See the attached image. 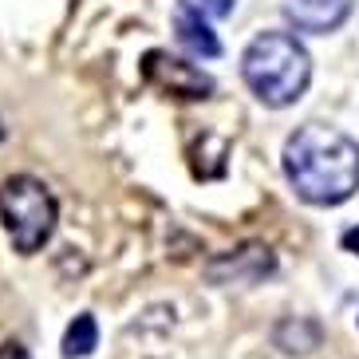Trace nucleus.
I'll return each instance as SVG.
<instances>
[{"instance_id": "12", "label": "nucleus", "mask_w": 359, "mask_h": 359, "mask_svg": "<svg viewBox=\"0 0 359 359\" xmlns=\"http://www.w3.org/2000/svg\"><path fill=\"white\" fill-rule=\"evenodd\" d=\"M344 249L359 257V225H355V229H348V233H344Z\"/></svg>"}, {"instance_id": "1", "label": "nucleus", "mask_w": 359, "mask_h": 359, "mask_svg": "<svg viewBox=\"0 0 359 359\" xmlns=\"http://www.w3.org/2000/svg\"><path fill=\"white\" fill-rule=\"evenodd\" d=\"M285 178L308 205H339L359 190V142L339 127L304 123L285 142Z\"/></svg>"}, {"instance_id": "3", "label": "nucleus", "mask_w": 359, "mask_h": 359, "mask_svg": "<svg viewBox=\"0 0 359 359\" xmlns=\"http://www.w3.org/2000/svg\"><path fill=\"white\" fill-rule=\"evenodd\" d=\"M0 222L16 253L32 257L52 241L60 222V201L55 194L32 174H12L0 182Z\"/></svg>"}, {"instance_id": "4", "label": "nucleus", "mask_w": 359, "mask_h": 359, "mask_svg": "<svg viewBox=\"0 0 359 359\" xmlns=\"http://www.w3.org/2000/svg\"><path fill=\"white\" fill-rule=\"evenodd\" d=\"M142 79L170 99H210L213 95L210 75L201 72V67L186 64V60H178V55H166V52H147Z\"/></svg>"}, {"instance_id": "7", "label": "nucleus", "mask_w": 359, "mask_h": 359, "mask_svg": "<svg viewBox=\"0 0 359 359\" xmlns=\"http://www.w3.org/2000/svg\"><path fill=\"white\" fill-rule=\"evenodd\" d=\"M210 24L213 20H205V16H198L190 8H174V32H178V43L190 55H201V60H217L222 55V40H217V32Z\"/></svg>"}, {"instance_id": "2", "label": "nucleus", "mask_w": 359, "mask_h": 359, "mask_svg": "<svg viewBox=\"0 0 359 359\" xmlns=\"http://www.w3.org/2000/svg\"><path fill=\"white\" fill-rule=\"evenodd\" d=\"M245 87L264 107H292L308 91L312 60L292 32H261L241 55Z\"/></svg>"}, {"instance_id": "9", "label": "nucleus", "mask_w": 359, "mask_h": 359, "mask_svg": "<svg viewBox=\"0 0 359 359\" xmlns=\"http://www.w3.org/2000/svg\"><path fill=\"white\" fill-rule=\"evenodd\" d=\"M95 348H99V324L91 312H79L64 332V359H87Z\"/></svg>"}, {"instance_id": "11", "label": "nucleus", "mask_w": 359, "mask_h": 359, "mask_svg": "<svg viewBox=\"0 0 359 359\" xmlns=\"http://www.w3.org/2000/svg\"><path fill=\"white\" fill-rule=\"evenodd\" d=\"M0 359H32V355H28V348H24V344L4 339V344H0Z\"/></svg>"}, {"instance_id": "6", "label": "nucleus", "mask_w": 359, "mask_h": 359, "mask_svg": "<svg viewBox=\"0 0 359 359\" xmlns=\"http://www.w3.org/2000/svg\"><path fill=\"white\" fill-rule=\"evenodd\" d=\"M355 0H285V16L296 32L327 36L351 16Z\"/></svg>"}, {"instance_id": "5", "label": "nucleus", "mask_w": 359, "mask_h": 359, "mask_svg": "<svg viewBox=\"0 0 359 359\" xmlns=\"http://www.w3.org/2000/svg\"><path fill=\"white\" fill-rule=\"evenodd\" d=\"M276 273V257L269 245H241V249H229V253L213 257L205 264V280L210 285H261Z\"/></svg>"}, {"instance_id": "8", "label": "nucleus", "mask_w": 359, "mask_h": 359, "mask_svg": "<svg viewBox=\"0 0 359 359\" xmlns=\"http://www.w3.org/2000/svg\"><path fill=\"white\" fill-rule=\"evenodd\" d=\"M320 324L308 316H296V320H285V324L276 327V348L288 351V355H308V351L320 348Z\"/></svg>"}, {"instance_id": "10", "label": "nucleus", "mask_w": 359, "mask_h": 359, "mask_svg": "<svg viewBox=\"0 0 359 359\" xmlns=\"http://www.w3.org/2000/svg\"><path fill=\"white\" fill-rule=\"evenodd\" d=\"M233 4L237 0H178V8H190L198 16H205V20H225L233 12Z\"/></svg>"}, {"instance_id": "13", "label": "nucleus", "mask_w": 359, "mask_h": 359, "mask_svg": "<svg viewBox=\"0 0 359 359\" xmlns=\"http://www.w3.org/2000/svg\"><path fill=\"white\" fill-rule=\"evenodd\" d=\"M0 138H4V123H0Z\"/></svg>"}]
</instances>
